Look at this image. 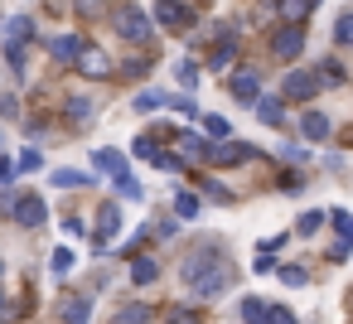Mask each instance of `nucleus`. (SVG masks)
<instances>
[{
  "label": "nucleus",
  "mask_w": 353,
  "mask_h": 324,
  "mask_svg": "<svg viewBox=\"0 0 353 324\" xmlns=\"http://www.w3.org/2000/svg\"><path fill=\"white\" fill-rule=\"evenodd\" d=\"M179 276H184V285H189L199 300H213V295H223V290L237 281L232 261H228V256H218V252H194V256H184Z\"/></svg>",
  "instance_id": "nucleus-1"
},
{
  "label": "nucleus",
  "mask_w": 353,
  "mask_h": 324,
  "mask_svg": "<svg viewBox=\"0 0 353 324\" xmlns=\"http://www.w3.org/2000/svg\"><path fill=\"white\" fill-rule=\"evenodd\" d=\"M117 34L126 39V44H150V34H155V20L145 15V10H136V6H126V10H117Z\"/></svg>",
  "instance_id": "nucleus-2"
},
{
  "label": "nucleus",
  "mask_w": 353,
  "mask_h": 324,
  "mask_svg": "<svg viewBox=\"0 0 353 324\" xmlns=\"http://www.w3.org/2000/svg\"><path fill=\"white\" fill-rule=\"evenodd\" d=\"M271 54H276L281 63L300 59V54H305V25H281V30L271 34Z\"/></svg>",
  "instance_id": "nucleus-3"
},
{
  "label": "nucleus",
  "mask_w": 353,
  "mask_h": 324,
  "mask_svg": "<svg viewBox=\"0 0 353 324\" xmlns=\"http://www.w3.org/2000/svg\"><path fill=\"white\" fill-rule=\"evenodd\" d=\"M73 68H78V73H83V78H97V83H102V78H112V73H117V63H112V59H107V54H102V49H88V44H83V49H78V59H73Z\"/></svg>",
  "instance_id": "nucleus-4"
},
{
  "label": "nucleus",
  "mask_w": 353,
  "mask_h": 324,
  "mask_svg": "<svg viewBox=\"0 0 353 324\" xmlns=\"http://www.w3.org/2000/svg\"><path fill=\"white\" fill-rule=\"evenodd\" d=\"M319 92V83H314V73H305V68H290L285 78H281V97H290V102H310Z\"/></svg>",
  "instance_id": "nucleus-5"
},
{
  "label": "nucleus",
  "mask_w": 353,
  "mask_h": 324,
  "mask_svg": "<svg viewBox=\"0 0 353 324\" xmlns=\"http://www.w3.org/2000/svg\"><path fill=\"white\" fill-rule=\"evenodd\" d=\"M10 218H15L20 227H44L49 208H44V199H39V194H20V199H15V208H10Z\"/></svg>",
  "instance_id": "nucleus-6"
},
{
  "label": "nucleus",
  "mask_w": 353,
  "mask_h": 324,
  "mask_svg": "<svg viewBox=\"0 0 353 324\" xmlns=\"http://www.w3.org/2000/svg\"><path fill=\"white\" fill-rule=\"evenodd\" d=\"M203 160L208 165H237V160H252V145H242V141H213L203 150Z\"/></svg>",
  "instance_id": "nucleus-7"
},
{
  "label": "nucleus",
  "mask_w": 353,
  "mask_h": 324,
  "mask_svg": "<svg viewBox=\"0 0 353 324\" xmlns=\"http://www.w3.org/2000/svg\"><path fill=\"white\" fill-rule=\"evenodd\" d=\"M232 97H237L242 107H252V102L261 97V78H256L252 68H242V73H232Z\"/></svg>",
  "instance_id": "nucleus-8"
},
{
  "label": "nucleus",
  "mask_w": 353,
  "mask_h": 324,
  "mask_svg": "<svg viewBox=\"0 0 353 324\" xmlns=\"http://www.w3.org/2000/svg\"><path fill=\"white\" fill-rule=\"evenodd\" d=\"M117 232H121V208L117 203H102L97 208V247H107Z\"/></svg>",
  "instance_id": "nucleus-9"
},
{
  "label": "nucleus",
  "mask_w": 353,
  "mask_h": 324,
  "mask_svg": "<svg viewBox=\"0 0 353 324\" xmlns=\"http://www.w3.org/2000/svg\"><path fill=\"white\" fill-rule=\"evenodd\" d=\"M314 6H319V0H276V15H281L285 25H305V20L314 15Z\"/></svg>",
  "instance_id": "nucleus-10"
},
{
  "label": "nucleus",
  "mask_w": 353,
  "mask_h": 324,
  "mask_svg": "<svg viewBox=\"0 0 353 324\" xmlns=\"http://www.w3.org/2000/svg\"><path fill=\"white\" fill-rule=\"evenodd\" d=\"M34 39V20L30 15H10L6 20V49H20V44H30Z\"/></svg>",
  "instance_id": "nucleus-11"
},
{
  "label": "nucleus",
  "mask_w": 353,
  "mask_h": 324,
  "mask_svg": "<svg viewBox=\"0 0 353 324\" xmlns=\"http://www.w3.org/2000/svg\"><path fill=\"white\" fill-rule=\"evenodd\" d=\"M59 319L63 324H88L92 319V295H68L63 310H59Z\"/></svg>",
  "instance_id": "nucleus-12"
},
{
  "label": "nucleus",
  "mask_w": 353,
  "mask_h": 324,
  "mask_svg": "<svg viewBox=\"0 0 353 324\" xmlns=\"http://www.w3.org/2000/svg\"><path fill=\"white\" fill-rule=\"evenodd\" d=\"M155 20H160L165 30H179V25L189 20V6H184V0H155Z\"/></svg>",
  "instance_id": "nucleus-13"
},
{
  "label": "nucleus",
  "mask_w": 353,
  "mask_h": 324,
  "mask_svg": "<svg viewBox=\"0 0 353 324\" xmlns=\"http://www.w3.org/2000/svg\"><path fill=\"white\" fill-rule=\"evenodd\" d=\"M300 136H305L310 145H319V141L329 136V117H324V112H305V117H300Z\"/></svg>",
  "instance_id": "nucleus-14"
},
{
  "label": "nucleus",
  "mask_w": 353,
  "mask_h": 324,
  "mask_svg": "<svg viewBox=\"0 0 353 324\" xmlns=\"http://www.w3.org/2000/svg\"><path fill=\"white\" fill-rule=\"evenodd\" d=\"M78 49H83V39H78V34H59V39H49V54H54L59 63H73V59H78Z\"/></svg>",
  "instance_id": "nucleus-15"
},
{
  "label": "nucleus",
  "mask_w": 353,
  "mask_h": 324,
  "mask_svg": "<svg viewBox=\"0 0 353 324\" xmlns=\"http://www.w3.org/2000/svg\"><path fill=\"white\" fill-rule=\"evenodd\" d=\"M252 107H256L261 126H281V121H285V107H281V97H256Z\"/></svg>",
  "instance_id": "nucleus-16"
},
{
  "label": "nucleus",
  "mask_w": 353,
  "mask_h": 324,
  "mask_svg": "<svg viewBox=\"0 0 353 324\" xmlns=\"http://www.w3.org/2000/svg\"><path fill=\"white\" fill-rule=\"evenodd\" d=\"M92 165H97V170H107L112 179H117V174H131V165H126V155H121V150H97V155H92Z\"/></svg>",
  "instance_id": "nucleus-17"
},
{
  "label": "nucleus",
  "mask_w": 353,
  "mask_h": 324,
  "mask_svg": "<svg viewBox=\"0 0 353 324\" xmlns=\"http://www.w3.org/2000/svg\"><path fill=\"white\" fill-rule=\"evenodd\" d=\"M150 319H155V310L150 305H136V300L117 310V324H150Z\"/></svg>",
  "instance_id": "nucleus-18"
},
{
  "label": "nucleus",
  "mask_w": 353,
  "mask_h": 324,
  "mask_svg": "<svg viewBox=\"0 0 353 324\" xmlns=\"http://www.w3.org/2000/svg\"><path fill=\"white\" fill-rule=\"evenodd\" d=\"M228 63H232V25H223V39H218V49H213L208 68H228Z\"/></svg>",
  "instance_id": "nucleus-19"
},
{
  "label": "nucleus",
  "mask_w": 353,
  "mask_h": 324,
  "mask_svg": "<svg viewBox=\"0 0 353 324\" xmlns=\"http://www.w3.org/2000/svg\"><path fill=\"white\" fill-rule=\"evenodd\" d=\"M314 83H329V88H339V83H343V63H339V59H319V73H314Z\"/></svg>",
  "instance_id": "nucleus-20"
},
{
  "label": "nucleus",
  "mask_w": 353,
  "mask_h": 324,
  "mask_svg": "<svg viewBox=\"0 0 353 324\" xmlns=\"http://www.w3.org/2000/svg\"><path fill=\"white\" fill-rule=\"evenodd\" d=\"M160 276V261H150V256H136V266H131V281L136 285H150Z\"/></svg>",
  "instance_id": "nucleus-21"
},
{
  "label": "nucleus",
  "mask_w": 353,
  "mask_h": 324,
  "mask_svg": "<svg viewBox=\"0 0 353 324\" xmlns=\"http://www.w3.org/2000/svg\"><path fill=\"white\" fill-rule=\"evenodd\" d=\"M54 184H59V189H88V184H92V174H83V170H59V174H54Z\"/></svg>",
  "instance_id": "nucleus-22"
},
{
  "label": "nucleus",
  "mask_w": 353,
  "mask_h": 324,
  "mask_svg": "<svg viewBox=\"0 0 353 324\" xmlns=\"http://www.w3.org/2000/svg\"><path fill=\"white\" fill-rule=\"evenodd\" d=\"M319 227H324V208H310V213H300V223H295L300 237H310V232H319Z\"/></svg>",
  "instance_id": "nucleus-23"
},
{
  "label": "nucleus",
  "mask_w": 353,
  "mask_h": 324,
  "mask_svg": "<svg viewBox=\"0 0 353 324\" xmlns=\"http://www.w3.org/2000/svg\"><path fill=\"white\" fill-rule=\"evenodd\" d=\"M92 117V97H68V121L78 126V121H88Z\"/></svg>",
  "instance_id": "nucleus-24"
},
{
  "label": "nucleus",
  "mask_w": 353,
  "mask_h": 324,
  "mask_svg": "<svg viewBox=\"0 0 353 324\" xmlns=\"http://www.w3.org/2000/svg\"><path fill=\"white\" fill-rule=\"evenodd\" d=\"M150 165H155V170H170V174H179V170H184V160H179V155H170L165 145H160V150L150 155Z\"/></svg>",
  "instance_id": "nucleus-25"
},
{
  "label": "nucleus",
  "mask_w": 353,
  "mask_h": 324,
  "mask_svg": "<svg viewBox=\"0 0 353 324\" xmlns=\"http://www.w3.org/2000/svg\"><path fill=\"white\" fill-rule=\"evenodd\" d=\"M174 213H179V218H199V213H203V203H199L194 194H179V199H174Z\"/></svg>",
  "instance_id": "nucleus-26"
},
{
  "label": "nucleus",
  "mask_w": 353,
  "mask_h": 324,
  "mask_svg": "<svg viewBox=\"0 0 353 324\" xmlns=\"http://www.w3.org/2000/svg\"><path fill=\"white\" fill-rule=\"evenodd\" d=\"M329 223H334V232H339V237H343V242H348V237H353V218H348V213H343V208H329Z\"/></svg>",
  "instance_id": "nucleus-27"
},
{
  "label": "nucleus",
  "mask_w": 353,
  "mask_h": 324,
  "mask_svg": "<svg viewBox=\"0 0 353 324\" xmlns=\"http://www.w3.org/2000/svg\"><path fill=\"white\" fill-rule=\"evenodd\" d=\"M348 39H353V15L343 10V15L334 20V44H348Z\"/></svg>",
  "instance_id": "nucleus-28"
},
{
  "label": "nucleus",
  "mask_w": 353,
  "mask_h": 324,
  "mask_svg": "<svg viewBox=\"0 0 353 324\" xmlns=\"http://www.w3.org/2000/svg\"><path fill=\"white\" fill-rule=\"evenodd\" d=\"M165 107H174L179 117H199V102H194V97H174V92H170V97H165Z\"/></svg>",
  "instance_id": "nucleus-29"
},
{
  "label": "nucleus",
  "mask_w": 353,
  "mask_h": 324,
  "mask_svg": "<svg viewBox=\"0 0 353 324\" xmlns=\"http://www.w3.org/2000/svg\"><path fill=\"white\" fill-rule=\"evenodd\" d=\"M203 131H208L213 141H228V136H232V126H228L223 117H203Z\"/></svg>",
  "instance_id": "nucleus-30"
},
{
  "label": "nucleus",
  "mask_w": 353,
  "mask_h": 324,
  "mask_svg": "<svg viewBox=\"0 0 353 324\" xmlns=\"http://www.w3.org/2000/svg\"><path fill=\"white\" fill-rule=\"evenodd\" d=\"M237 314H242V324H261L266 305H261V300H242V310H237Z\"/></svg>",
  "instance_id": "nucleus-31"
},
{
  "label": "nucleus",
  "mask_w": 353,
  "mask_h": 324,
  "mask_svg": "<svg viewBox=\"0 0 353 324\" xmlns=\"http://www.w3.org/2000/svg\"><path fill=\"white\" fill-rule=\"evenodd\" d=\"M261 324H295V314H290L285 305H266V314H261Z\"/></svg>",
  "instance_id": "nucleus-32"
},
{
  "label": "nucleus",
  "mask_w": 353,
  "mask_h": 324,
  "mask_svg": "<svg viewBox=\"0 0 353 324\" xmlns=\"http://www.w3.org/2000/svg\"><path fill=\"white\" fill-rule=\"evenodd\" d=\"M6 59H10V68H15V73H25V68H30V44H20V49H6Z\"/></svg>",
  "instance_id": "nucleus-33"
},
{
  "label": "nucleus",
  "mask_w": 353,
  "mask_h": 324,
  "mask_svg": "<svg viewBox=\"0 0 353 324\" xmlns=\"http://www.w3.org/2000/svg\"><path fill=\"white\" fill-rule=\"evenodd\" d=\"M165 97H170V92H141V97H136V112H155V107H165Z\"/></svg>",
  "instance_id": "nucleus-34"
},
{
  "label": "nucleus",
  "mask_w": 353,
  "mask_h": 324,
  "mask_svg": "<svg viewBox=\"0 0 353 324\" xmlns=\"http://www.w3.org/2000/svg\"><path fill=\"white\" fill-rule=\"evenodd\" d=\"M112 184H117V194H121V199H141V184H136L131 174H117Z\"/></svg>",
  "instance_id": "nucleus-35"
},
{
  "label": "nucleus",
  "mask_w": 353,
  "mask_h": 324,
  "mask_svg": "<svg viewBox=\"0 0 353 324\" xmlns=\"http://www.w3.org/2000/svg\"><path fill=\"white\" fill-rule=\"evenodd\" d=\"M39 165H44V155H39V150H25V155L15 160V170H39Z\"/></svg>",
  "instance_id": "nucleus-36"
},
{
  "label": "nucleus",
  "mask_w": 353,
  "mask_h": 324,
  "mask_svg": "<svg viewBox=\"0 0 353 324\" xmlns=\"http://www.w3.org/2000/svg\"><path fill=\"white\" fill-rule=\"evenodd\" d=\"M0 117H6V121H15V117H20V102H15L10 92H6V97H0Z\"/></svg>",
  "instance_id": "nucleus-37"
},
{
  "label": "nucleus",
  "mask_w": 353,
  "mask_h": 324,
  "mask_svg": "<svg viewBox=\"0 0 353 324\" xmlns=\"http://www.w3.org/2000/svg\"><path fill=\"white\" fill-rule=\"evenodd\" d=\"M68 266H73V252H68V247H59V252H54V271H59V276H63V271H68Z\"/></svg>",
  "instance_id": "nucleus-38"
},
{
  "label": "nucleus",
  "mask_w": 353,
  "mask_h": 324,
  "mask_svg": "<svg viewBox=\"0 0 353 324\" xmlns=\"http://www.w3.org/2000/svg\"><path fill=\"white\" fill-rule=\"evenodd\" d=\"M281 281H285V285H305V271H300V266H281Z\"/></svg>",
  "instance_id": "nucleus-39"
},
{
  "label": "nucleus",
  "mask_w": 353,
  "mask_h": 324,
  "mask_svg": "<svg viewBox=\"0 0 353 324\" xmlns=\"http://www.w3.org/2000/svg\"><path fill=\"white\" fill-rule=\"evenodd\" d=\"M179 83L194 88V83H199V68H194V63H179Z\"/></svg>",
  "instance_id": "nucleus-40"
},
{
  "label": "nucleus",
  "mask_w": 353,
  "mask_h": 324,
  "mask_svg": "<svg viewBox=\"0 0 353 324\" xmlns=\"http://www.w3.org/2000/svg\"><path fill=\"white\" fill-rule=\"evenodd\" d=\"M15 179V160L10 155H0V184H10Z\"/></svg>",
  "instance_id": "nucleus-41"
},
{
  "label": "nucleus",
  "mask_w": 353,
  "mask_h": 324,
  "mask_svg": "<svg viewBox=\"0 0 353 324\" xmlns=\"http://www.w3.org/2000/svg\"><path fill=\"white\" fill-rule=\"evenodd\" d=\"M203 189H208V194H213V199H223V203H228V199H232V194H228V189H223V184H218V179H203Z\"/></svg>",
  "instance_id": "nucleus-42"
},
{
  "label": "nucleus",
  "mask_w": 353,
  "mask_h": 324,
  "mask_svg": "<svg viewBox=\"0 0 353 324\" xmlns=\"http://www.w3.org/2000/svg\"><path fill=\"white\" fill-rule=\"evenodd\" d=\"M329 261H348V242H343V237L329 247Z\"/></svg>",
  "instance_id": "nucleus-43"
},
{
  "label": "nucleus",
  "mask_w": 353,
  "mask_h": 324,
  "mask_svg": "<svg viewBox=\"0 0 353 324\" xmlns=\"http://www.w3.org/2000/svg\"><path fill=\"white\" fill-rule=\"evenodd\" d=\"M78 15H102V0H78Z\"/></svg>",
  "instance_id": "nucleus-44"
},
{
  "label": "nucleus",
  "mask_w": 353,
  "mask_h": 324,
  "mask_svg": "<svg viewBox=\"0 0 353 324\" xmlns=\"http://www.w3.org/2000/svg\"><path fill=\"white\" fill-rule=\"evenodd\" d=\"M15 199H20V194H0V213H10V208H15Z\"/></svg>",
  "instance_id": "nucleus-45"
}]
</instances>
